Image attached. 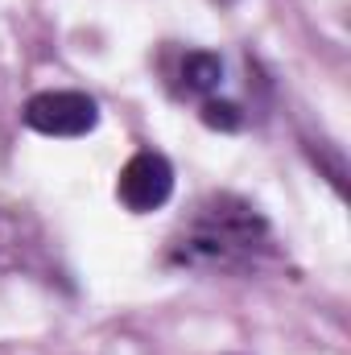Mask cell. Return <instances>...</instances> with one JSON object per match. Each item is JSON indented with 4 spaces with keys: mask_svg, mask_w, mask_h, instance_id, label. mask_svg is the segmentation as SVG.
<instances>
[{
    "mask_svg": "<svg viewBox=\"0 0 351 355\" xmlns=\"http://www.w3.org/2000/svg\"><path fill=\"white\" fill-rule=\"evenodd\" d=\"M203 124L207 128H219V132H236L244 124V112L236 103H228V99H207L203 103Z\"/></svg>",
    "mask_w": 351,
    "mask_h": 355,
    "instance_id": "cell-5",
    "label": "cell"
},
{
    "mask_svg": "<svg viewBox=\"0 0 351 355\" xmlns=\"http://www.w3.org/2000/svg\"><path fill=\"white\" fill-rule=\"evenodd\" d=\"M268 223L236 194H215L198 207L190 227L178 236L174 261L194 268H232L252 261V252L264 248Z\"/></svg>",
    "mask_w": 351,
    "mask_h": 355,
    "instance_id": "cell-1",
    "label": "cell"
},
{
    "mask_svg": "<svg viewBox=\"0 0 351 355\" xmlns=\"http://www.w3.org/2000/svg\"><path fill=\"white\" fill-rule=\"evenodd\" d=\"M174 194V166L153 153V149H141L124 162V170L116 178V198L132 211V215H149L157 207H166Z\"/></svg>",
    "mask_w": 351,
    "mask_h": 355,
    "instance_id": "cell-3",
    "label": "cell"
},
{
    "mask_svg": "<svg viewBox=\"0 0 351 355\" xmlns=\"http://www.w3.org/2000/svg\"><path fill=\"white\" fill-rule=\"evenodd\" d=\"M223 83V58L211 50H190L178 67V91L182 95H211Z\"/></svg>",
    "mask_w": 351,
    "mask_h": 355,
    "instance_id": "cell-4",
    "label": "cell"
},
{
    "mask_svg": "<svg viewBox=\"0 0 351 355\" xmlns=\"http://www.w3.org/2000/svg\"><path fill=\"white\" fill-rule=\"evenodd\" d=\"M21 116L42 137H87L99 124V103L83 91H42L25 103Z\"/></svg>",
    "mask_w": 351,
    "mask_h": 355,
    "instance_id": "cell-2",
    "label": "cell"
}]
</instances>
